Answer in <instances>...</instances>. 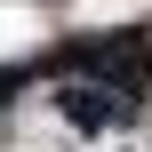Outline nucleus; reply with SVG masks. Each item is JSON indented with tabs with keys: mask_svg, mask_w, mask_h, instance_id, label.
Listing matches in <instances>:
<instances>
[{
	"mask_svg": "<svg viewBox=\"0 0 152 152\" xmlns=\"http://www.w3.org/2000/svg\"><path fill=\"white\" fill-rule=\"evenodd\" d=\"M128 112V96H112V88H96V80H72L64 88V120L72 128H104V120H120Z\"/></svg>",
	"mask_w": 152,
	"mask_h": 152,
	"instance_id": "nucleus-1",
	"label": "nucleus"
}]
</instances>
